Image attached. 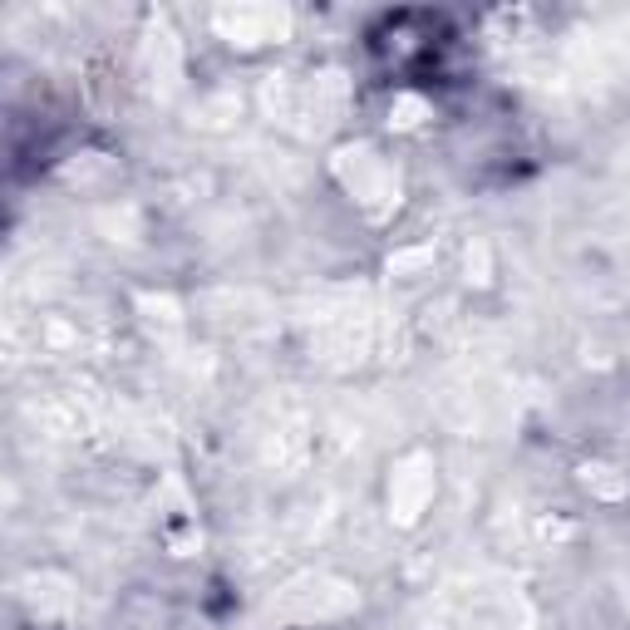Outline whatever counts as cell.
Returning a JSON list of instances; mask_svg holds the SVG:
<instances>
[{"label":"cell","instance_id":"6da1fadb","mask_svg":"<svg viewBox=\"0 0 630 630\" xmlns=\"http://www.w3.org/2000/svg\"><path fill=\"white\" fill-rule=\"evenodd\" d=\"M429 498H433V463L423 458V453H413V458L399 463V472H394V482H389V508L399 522H413L429 508Z\"/></svg>","mask_w":630,"mask_h":630}]
</instances>
